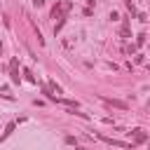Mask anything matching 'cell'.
I'll return each instance as SVG.
<instances>
[{"instance_id":"3957f363","label":"cell","mask_w":150,"mask_h":150,"mask_svg":"<svg viewBox=\"0 0 150 150\" xmlns=\"http://www.w3.org/2000/svg\"><path fill=\"white\" fill-rule=\"evenodd\" d=\"M131 141L134 143H145L148 141V134L143 129H131Z\"/></svg>"},{"instance_id":"ba28073f","label":"cell","mask_w":150,"mask_h":150,"mask_svg":"<svg viewBox=\"0 0 150 150\" xmlns=\"http://www.w3.org/2000/svg\"><path fill=\"white\" fill-rule=\"evenodd\" d=\"M23 75H26V80H28V82H35V77H33V73H30V70H23Z\"/></svg>"},{"instance_id":"6da1fadb","label":"cell","mask_w":150,"mask_h":150,"mask_svg":"<svg viewBox=\"0 0 150 150\" xmlns=\"http://www.w3.org/2000/svg\"><path fill=\"white\" fill-rule=\"evenodd\" d=\"M70 2L68 0H63V2H56L54 5V9H52V19H66L68 16V12H70Z\"/></svg>"},{"instance_id":"9c48e42d","label":"cell","mask_w":150,"mask_h":150,"mask_svg":"<svg viewBox=\"0 0 150 150\" xmlns=\"http://www.w3.org/2000/svg\"><path fill=\"white\" fill-rule=\"evenodd\" d=\"M127 9H129V12H131V14H136V7H134V2H131V0H129V2H127Z\"/></svg>"},{"instance_id":"7a4b0ae2","label":"cell","mask_w":150,"mask_h":150,"mask_svg":"<svg viewBox=\"0 0 150 150\" xmlns=\"http://www.w3.org/2000/svg\"><path fill=\"white\" fill-rule=\"evenodd\" d=\"M9 80H12L14 84H19V82H21V75H19V61H16V59H12V61H9Z\"/></svg>"},{"instance_id":"52a82bcc","label":"cell","mask_w":150,"mask_h":150,"mask_svg":"<svg viewBox=\"0 0 150 150\" xmlns=\"http://www.w3.org/2000/svg\"><path fill=\"white\" fill-rule=\"evenodd\" d=\"M145 45V33H141L138 38H136V47H143Z\"/></svg>"},{"instance_id":"30bf717a","label":"cell","mask_w":150,"mask_h":150,"mask_svg":"<svg viewBox=\"0 0 150 150\" xmlns=\"http://www.w3.org/2000/svg\"><path fill=\"white\" fill-rule=\"evenodd\" d=\"M33 5H35V7H42V5H45V0H33Z\"/></svg>"},{"instance_id":"5b68a950","label":"cell","mask_w":150,"mask_h":150,"mask_svg":"<svg viewBox=\"0 0 150 150\" xmlns=\"http://www.w3.org/2000/svg\"><path fill=\"white\" fill-rule=\"evenodd\" d=\"M14 127H16V122H9V124H7V127H5V131H2V134H0V141H5V138H7V136H9V134H12V131H14Z\"/></svg>"},{"instance_id":"8992f818","label":"cell","mask_w":150,"mask_h":150,"mask_svg":"<svg viewBox=\"0 0 150 150\" xmlns=\"http://www.w3.org/2000/svg\"><path fill=\"white\" fill-rule=\"evenodd\" d=\"M42 94H45V96H47V98H49V101H56V96H54V94H52V89H49V87H47V84H42Z\"/></svg>"},{"instance_id":"277c9868","label":"cell","mask_w":150,"mask_h":150,"mask_svg":"<svg viewBox=\"0 0 150 150\" xmlns=\"http://www.w3.org/2000/svg\"><path fill=\"white\" fill-rule=\"evenodd\" d=\"M101 101H103V103H108V105H112V108L127 110V103H124V101H117V98H108V96H101Z\"/></svg>"}]
</instances>
